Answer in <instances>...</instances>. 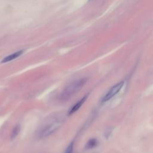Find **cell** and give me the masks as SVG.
<instances>
[{
	"instance_id": "cell-5",
	"label": "cell",
	"mask_w": 153,
	"mask_h": 153,
	"mask_svg": "<svg viewBox=\"0 0 153 153\" xmlns=\"http://www.w3.org/2000/svg\"><path fill=\"white\" fill-rule=\"evenodd\" d=\"M23 53V50H20L18 51H16L13 54H10L9 56L5 57L2 61V63H6V62H10L17 57H19L21 54H22V53Z\"/></svg>"
},
{
	"instance_id": "cell-4",
	"label": "cell",
	"mask_w": 153,
	"mask_h": 153,
	"mask_svg": "<svg viewBox=\"0 0 153 153\" xmlns=\"http://www.w3.org/2000/svg\"><path fill=\"white\" fill-rule=\"evenodd\" d=\"M88 94L85 95L82 98H81L79 101H78L75 105H74L72 108L69 111V112H68V115H72V114L75 113L76 111H77L80 108L81 106L83 105V103L85 102V101L87 100V97H88Z\"/></svg>"
},
{
	"instance_id": "cell-8",
	"label": "cell",
	"mask_w": 153,
	"mask_h": 153,
	"mask_svg": "<svg viewBox=\"0 0 153 153\" xmlns=\"http://www.w3.org/2000/svg\"><path fill=\"white\" fill-rule=\"evenodd\" d=\"M73 146H74V142H72L68 145V146L66 149L65 153H73Z\"/></svg>"
},
{
	"instance_id": "cell-6",
	"label": "cell",
	"mask_w": 153,
	"mask_h": 153,
	"mask_svg": "<svg viewBox=\"0 0 153 153\" xmlns=\"http://www.w3.org/2000/svg\"><path fill=\"white\" fill-rule=\"evenodd\" d=\"M98 142L96 139H90L87 143L85 145V148L86 149H91L94 147H96L97 145Z\"/></svg>"
},
{
	"instance_id": "cell-9",
	"label": "cell",
	"mask_w": 153,
	"mask_h": 153,
	"mask_svg": "<svg viewBox=\"0 0 153 153\" xmlns=\"http://www.w3.org/2000/svg\"><path fill=\"white\" fill-rule=\"evenodd\" d=\"M90 1H92V0H90Z\"/></svg>"
},
{
	"instance_id": "cell-2",
	"label": "cell",
	"mask_w": 153,
	"mask_h": 153,
	"mask_svg": "<svg viewBox=\"0 0 153 153\" xmlns=\"http://www.w3.org/2000/svg\"><path fill=\"white\" fill-rule=\"evenodd\" d=\"M124 85V81H121L115 85H114L111 88V89L106 93V94L103 96V97L102 99V102H106L112 99L115 95H116L121 89Z\"/></svg>"
},
{
	"instance_id": "cell-1",
	"label": "cell",
	"mask_w": 153,
	"mask_h": 153,
	"mask_svg": "<svg viewBox=\"0 0 153 153\" xmlns=\"http://www.w3.org/2000/svg\"><path fill=\"white\" fill-rule=\"evenodd\" d=\"M87 81L86 78H81L74 81L66 86L61 94V99L66 100L78 92Z\"/></svg>"
},
{
	"instance_id": "cell-7",
	"label": "cell",
	"mask_w": 153,
	"mask_h": 153,
	"mask_svg": "<svg viewBox=\"0 0 153 153\" xmlns=\"http://www.w3.org/2000/svg\"><path fill=\"white\" fill-rule=\"evenodd\" d=\"M19 131H20V127L18 126H16V127L13 128V131H12V132H11V139H14V138L18 135V134H19Z\"/></svg>"
},
{
	"instance_id": "cell-3",
	"label": "cell",
	"mask_w": 153,
	"mask_h": 153,
	"mask_svg": "<svg viewBox=\"0 0 153 153\" xmlns=\"http://www.w3.org/2000/svg\"><path fill=\"white\" fill-rule=\"evenodd\" d=\"M59 121H54L44 127L43 129L40 131V137H45L51 134L59 127Z\"/></svg>"
}]
</instances>
